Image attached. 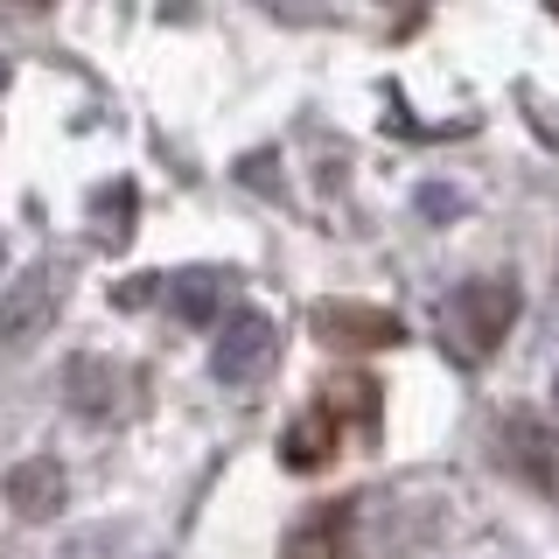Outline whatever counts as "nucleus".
Here are the masks:
<instances>
[{"label":"nucleus","mask_w":559,"mask_h":559,"mask_svg":"<svg viewBox=\"0 0 559 559\" xmlns=\"http://www.w3.org/2000/svg\"><path fill=\"white\" fill-rule=\"evenodd\" d=\"M0 497H8V511L22 524H49L70 497V476H63L57 454H28V462H14L8 476H0Z\"/></svg>","instance_id":"obj_6"},{"label":"nucleus","mask_w":559,"mask_h":559,"mask_svg":"<svg viewBox=\"0 0 559 559\" xmlns=\"http://www.w3.org/2000/svg\"><path fill=\"white\" fill-rule=\"evenodd\" d=\"M57 301H63V280L57 266H28L0 287V349H28L35 336H49L57 322Z\"/></svg>","instance_id":"obj_2"},{"label":"nucleus","mask_w":559,"mask_h":559,"mask_svg":"<svg viewBox=\"0 0 559 559\" xmlns=\"http://www.w3.org/2000/svg\"><path fill=\"white\" fill-rule=\"evenodd\" d=\"M273 357H280V329H273V314L238 308L231 322H224L217 349H210V371H217V384H259V378L273 371Z\"/></svg>","instance_id":"obj_3"},{"label":"nucleus","mask_w":559,"mask_h":559,"mask_svg":"<svg viewBox=\"0 0 559 559\" xmlns=\"http://www.w3.org/2000/svg\"><path fill=\"white\" fill-rule=\"evenodd\" d=\"M518 308H524V294H518L511 273L462 280V287L441 301V314H433V322H441V349H454L462 364H489L503 349V336H511Z\"/></svg>","instance_id":"obj_1"},{"label":"nucleus","mask_w":559,"mask_h":559,"mask_svg":"<svg viewBox=\"0 0 559 559\" xmlns=\"http://www.w3.org/2000/svg\"><path fill=\"white\" fill-rule=\"evenodd\" d=\"M322 413L343 427V413H357L364 433H378V384L371 378H329L322 384Z\"/></svg>","instance_id":"obj_11"},{"label":"nucleus","mask_w":559,"mask_h":559,"mask_svg":"<svg viewBox=\"0 0 559 559\" xmlns=\"http://www.w3.org/2000/svg\"><path fill=\"white\" fill-rule=\"evenodd\" d=\"M224 287H231L224 266H182V273L162 280V308L175 322H189V329H210L224 314Z\"/></svg>","instance_id":"obj_7"},{"label":"nucleus","mask_w":559,"mask_h":559,"mask_svg":"<svg viewBox=\"0 0 559 559\" xmlns=\"http://www.w3.org/2000/svg\"><path fill=\"white\" fill-rule=\"evenodd\" d=\"M357 503L364 497L314 503V511L287 532V559H349V524H357Z\"/></svg>","instance_id":"obj_8"},{"label":"nucleus","mask_w":559,"mask_h":559,"mask_svg":"<svg viewBox=\"0 0 559 559\" xmlns=\"http://www.w3.org/2000/svg\"><path fill=\"white\" fill-rule=\"evenodd\" d=\"M308 329L322 343H343V349H399L406 343V322L392 308H364V301H314Z\"/></svg>","instance_id":"obj_5"},{"label":"nucleus","mask_w":559,"mask_h":559,"mask_svg":"<svg viewBox=\"0 0 559 559\" xmlns=\"http://www.w3.org/2000/svg\"><path fill=\"white\" fill-rule=\"evenodd\" d=\"M336 454H343V427H336V419H329L322 406L301 413L287 433H280V462H287L294 476H314V468H329Z\"/></svg>","instance_id":"obj_10"},{"label":"nucleus","mask_w":559,"mask_h":559,"mask_svg":"<svg viewBox=\"0 0 559 559\" xmlns=\"http://www.w3.org/2000/svg\"><path fill=\"white\" fill-rule=\"evenodd\" d=\"M497 462L518 468L532 489L559 497V427H546L538 413H511V419L497 427Z\"/></svg>","instance_id":"obj_4"},{"label":"nucleus","mask_w":559,"mask_h":559,"mask_svg":"<svg viewBox=\"0 0 559 559\" xmlns=\"http://www.w3.org/2000/svg\"><path fill=\"white\" fill-rule=\"evenodd\" d=\"M92 210H98V217H112V224H105V245H127L133 238V182H119V189H98V197H92Z\"/></svg>","instance_id":"obj_12"},{"label":"nucleus","mask_w":559,"mask_h":559,"mask_svg":"<svg viewBox=\"0 0 559 559\" xmlns=\"http://www.w3.org/2000/svg\"><path fill=\"white\" fill-rule=\"evenodd\" d=\"M127 371H119L112 357H70V371H63V392H70V406H78L84 419H112V413H127Z\"/></svg>","instance_id":"obj_9"},{"label":"nucleus","mask_w":559,"mask_h":559,"mask_svg":"<svg viewBox=\"0 0 559 559\" xmlns=\"http://www.w3.org/2000/svg\"><path fill=\"white\" fill-rule=\"evenodd\" d=\"M419 210H427V217H454V210H462V197H454V189H441V182H427V189H419Z\"/></svg>","instance_id":"obj_13"},{"label":"nucleus","mask_w":559,"mask_h":559,"mask_svg":"<svg viewBox=\"0 0 559 559\" xmlns=\"http://www.w3.org/2000/svg\"><path fill=\"white\" fill-rule=\"evenodd\" d=\"M0 92H8V57H0Z\"/></svg>","instance_id":"obj_14"},{"label":"nucleus","mask_w":559,"mask_h":559,"mask_svg":"<svg viewBox=\"0 0 559 559\" xmlns=\"http://www.w3.org/2000/svg\"><path fill=\"white\" fill-rule=\"evenodd\" d=\"M552 392H559V384H552Z\"/></svg>","instance_id":"obj_15"}]
</instances>
